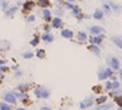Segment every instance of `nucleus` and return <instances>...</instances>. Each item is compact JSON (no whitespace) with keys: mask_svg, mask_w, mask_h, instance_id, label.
Here are the masks:
<instances>
[{"mask_svg":"<svg viewBox=\"0 0 122 110\" xmlns=\"http://www.w3.org/2000/svg\"><path fill=\"white\" fill-rule=\"evenodd\" d=\"M17 110H25V109H23V108H20V109H17Z\"/></svg>","mask_w":122,"mask_h":110,"instance_id":"obj_31","label":"nucleus"},{"mask_svg":"<svg viewBox=\"0 0 122 110\" xmlns=\"http://www.w3.org/2000/svg\"><path fill=\"white\" fill-rule=\"evenodd\" d=\"M78 38H79L80 41H86L87 36H86L85 32H79V34H78Z\"/></svg>","mask_w":122,"mask_h":110,"instance_id":"obj_10","label":"nucleus"},{"mask_svg":"<svg viewBox=\"0 0 122 110\" xmlns=\"http://www.w3.org/2000/svg\"><path fill=\"white\" fill-rule=\"evenodd\" d=\"M61 19L60 18H54L53 19V26H55V28H59V26H61Z\"/></svg>","mask_w":122,"mask_h":110,"instance_id":"obj_7","label":"nucleus"},{"mask_svg":"<svg viewBox=\"0 0 122 110\" xmlns=\"http://www.w3.org/2000/svg\"><path fill=\"white\" fill-rule=\"evenodd\" d=\"M5 101L9 102V103H12V104L17 102V101H16V97H14L13 93H6V95H5Z\"/></svg>","mask_w":122,"mask_h":110,"instance_id":"obj_3","label":"nucleus"},{"mask_svg":"<svg viewBox=\"0 0 122 110\" xmlns=\"http://www.w3.org/2000/svg\"><path fill=\"white\" fill-rule=\"evenodd\" d=\"M73 12L77 14V13H78V9H77V7H73Z\"/></svg>","mask_w":122,"mask_h":110,"instance_id":"obj_29","label":"nucleus"},{"mask_svg":"<svg viewBox=\"0 0 122 110\" xmlns=\"http://www.w3.org/2000/svg\"><path fill=\"white\" fill-rule=\"evenodd\" d=\"M113 41L115 42V44L117 47H120L122 49V37H113Z\"/></svg>","mask_w":122,"mask_h":110,"instance_id":"obj_5","label":"nucleus"},{"mask_svg":"<svg viewBox=\"0 0 122 110\" xmlns=\"http://www.w3.org/2000/svg\"><path fill=\"white\" fill-rule=\"evenodd\" d=\"M41 96H42V97H44V98H47V97H48V96H49V92H48V91H46V90H44V91H43V92H42V93H41Z\"/></svg>","mask_w":122,"mask_h":110,"instance_id":"obj_20","label":"nucleus"},{"mask_svg":"<svg viewBox=\"0 0 122 110\" xmlns=\"http://www.w3.org/2000/svg\"><path fill=\"white\" fill-rule=\"evenodd\" d=\"M121 78H122V72H121Z\"/></svg>","mask_w":122,"mask_h":110,"instance_id":"obj_33","label":"nucleus"},{"mask_svg":"<svg viewBox=\"0 0 122 110\" xmlns=\"http://www.w3.org/2000/svg\"><path fill=\"white\" fill-rule=\"evenodd\" d=\"M61 35H62V37H66V38H71V37L73 36V32H72L71 30H67V29H65V30H62V32H61Z\"/></svg>","mask_w":122,"mask_h":110,"instance_id":"obj_4","label":"nucleus"},{"mask_svg":"<svg viewBox=\"0 0 122 110\" xmlns=\"http://www.w3.org/2000/svg\"><path fill=\"white\" fill-rule=\"evenodd\" d=\"M111 66H113V68H115V69L118 68V60H117L116 58H113V59H111Z\"/></svg>","mask_w":122,"mask_h":110,"instance_id":"obj_9","label":"nucleus"},{"mask_svg":"<svg viewBox=\"0 0 122 110\" xmlns=\"http://www.w3.org/2000/svg\"><path fill=\"white\" fill-rule=\"evenodd\" d=\"M110 5H111V7H113L114 10H116V11H120V7H118L116 4H114V3H110Z\"/></svg>","mask_w":122,"mask_h":110,"instance_id":"obj_18","label":"nucleus"},{"mask_svg":"<svg viewBox=\"0 0 122 110\" xmlns=\"http://www.w3.org/2000/svg\"><path fill=\"white\" fill-rule=\"evenodd\" d=\"M90 30H91V32L95 34V35H102L104 32V29L102 26H92Z\"/></svg>","mask_w":122,"mask_h":110,"instance_id":"obj_2","label":"nucleus"},{"mask_svg":"<svg viewBox=\"0 0 122 110\" xmlns=\"http://www.w3.org/2000/svg\"><path fill=\"white\" fill-rule=\"evenodd\" d=\"M31 5H33V3H26V4H25V9H29V7H31Z\"/></svg>","mask_w":122,"mask_h":110,"instance_id":"obj_25","label":"nucleus"},{"mask_svg":"<svg viewBox=\"0 0 122 110\" xmlns=\"http://www.w3.org/2000/svg\"><path fill=\"white\" fill-rule=\"evenodd\" d=\"M43 14H44V18H46V19H49V18H50V12H49L48 10H44Z\"/></svg>","mask_w":122,"mask_h":110,"instance_id":"obj_16","label":"nucleus"},{"mask_svg":"<svg viewBox=\"0 0 122 110\" xmlns=\"http://www.w3.org/2000/svg\"><path fill=\"white\" fill-rule=\"evenodd\" d=\"M43 40H44V41H48V42H52V41H53V36L49 35V34H48V35L44 34V35H43Z\"/></svg>","mask_w":122,"mask_h":110,"instance_id":"obj_12","label":"nucleus"},{"mask_svg":"<svg viewBox=\"0 0 122 110\" xmlns=\"http://www.w3.org/2000/svg\"><path fill=\"white\" fill-rule=\"evenodd\" d=\"M67 7H68V9H73L74 6H73V5H72L71 3H67Z\"/></svg>","mask_w":122,"mask_h":110,"instance_id":"obj_27","label":"nucleus"},{"mask_svg":"<svg viewBox=\"0 0 122 110\" xmlns=\"http://www.w3.org/2000/svg\"><path fill=\"white\" fill-rule=\"evenodd\" d=\"M42 110H50V109H48V108H42Z\"/></svg>","mask_w":122,"mask_h":110,"instance_id":"obj_30","label":"nucleus"},{"mask_svg":"<svg viewBox=\"0 0 122 110\" xmlns=\"http://www.w3.org/2000/svg\"><path fill=\"white\" fill-rule=\"evenodd\" d=\"M111 106V104H105V105H101V106H97L96 110H107Z\"/></svg>","mask_w":122,"mask_h":110,"instance_id":"obj_11","label":"nucleus"},{"mask_svg":"<svg viewBox=\"0 0 122 110\" xmlns=\"http://www.w3.org/2000/svg\"><path fill=\"white\" fill-rule=\"evenodd\" d=\"M16 11H17V7H13V9L9 10V12H7V13H9V14H12V13H14Z\"/></svg>","mask_w":122,"mask_h":110,"instance_id":"obj_22","label":"nucleus"},{"mask_svg":"<svg viewBox=\"0 0 122 110\" xmlns=\"http://www.w3.org/2000/svg\"><path fill=\"white\" fill-rule=\"evenodd\" d=\"M94 17H95L96 19H102V18H103V12H102V11H99V10H96V12H95Z\"/></svg>","mask_w":122,"mask_h":110,"instance_id":"obj_8","label":"nucleus"},{"mask_svg":"<svg viewBox=\"0 0 122 110\" xmlns=\"http://www.w3.org/2000/svg\"><path fill=\"white\" fill-rule=\"evenodd\" d=\"M38 5L40 6H47V5H49V3L48 1H46V0H40V1H38Z\"/></svg>","mask_w":122,"mask_h":110,"instance_id":"obj_14","label":"nucleus"},{"mask_svg":"<svg viewBox=\"0 0 122 110\" xmlns=\"http://www.w3.org/2000/svg\"><path fill=\"white\" fill-rule=\"evenodd\" d=\"M34 19H35V17H34V16H30V17L28 18V20H29V22H33Z\"/></svg>","mask_w":122,"mask_h":110,"instance_id":"obj_26","label":"nucleus"},{"mask_svg":"<svg viewBox=\"0 0 122 110\" xmlns=\"http://www.w3.org/2000/svg\"><path fill=\"white\" fill-rule=\"evenodd\" d=\"M113 87H114V89H115V87H118V82H117V81H114V82H113Z\"/></svg>","mask_w":122,"mask_h":110,"instance_id":"obj_24","label":"nucleus"},{"mask_svg":"<svg viewBox=\"0 0 122 110\" xmlns=\"http://www.w3.org/2000/svg\"><path fill=\"white\" fill-rule=\"evenodd\" d=\"M102 40H103V35H99V36L94 37L92 40H91V42H92V43H96V44H98V43H101V42H102Z\"/></svg>","mask_w":122,"mask_h":110,"instance_id":"obj_6","label":"nucleus"},{"mask_svg":"<svg viewBox=\"0 0 122 110\" xmlns=\"http://www.w3.org/2000/svg\"><path fill=\"white\" fill-rule=\"evenodd\" d=\"M31 56H33V53H26V54H24V58H25V59L31 58Z\"/></svg>","mask_w":122,"mask_h":110,"instance_id":"obj_23","label":"nucleus"},{"mask_svg":"<svg viewBox=\"0 0 122 110\" xmlns=\"http://www.w3.org/2000/svg\"><path fill=\"white\" fill-rule=\"evenodd\" d=\"M37 42H38V37H35V38L31 41V46H36V44H37Z\"/></svg>","mask_w":122,"mask_h":110,"instance_id":"obj_19","label":"nucleus"},{"mask_svg":"<svg viewBox=\"0 0 122 110\" xmlns=\"http://www.w3.org/2000/svg\"><path fill=\"white\" fill-rule=\"evenodd\" d=\"M0 110H11V108H10V105H7L5 103H1L0 104Z\"/></svg>","mask_w":122,"mask_h":110,"instance_id":"obj_13","label":"nucleus"},{"mask_svg":"<svg viewBox=\"0 0 122 110\" xmlns=\"http://www.w3.org/2000/svg\"><path fill=\"white\" fill-rule=\"evenodd\" d=\"M105 101H107V97L104 96V97H101V98H98L96 102H97L98 104H101V103H105Z\"/></svg>","mask_w":122,"mask_h":110,"instance_id":"obj_15","label":"nucleus"},{"mask_svg":"<svg viewBox=\"0 0 122 110\" xmlns=\"http://www.w3.org/2000/svg\"><path fill=\"white\" fill-rule=\"evenodd\" d=\"M103 7H104V9H105V10H107V11L109 12V6H108L107 4H104V5H103Z\"/></svg>","mask_w":122,"mask_h":110,"instance_id":"obj_28","label":"nucleus"},{"mask_svg":"<svg viewBox=\"0 0 122 110\" xmlns=\"http://www.w3.org/2000/svg\"><path fill=\"white\" fill-rule=\"evenodd\" d=\"M91 49H92L96 54H99V49L97 48V47H95V46H92V47H91Z\"/></svg>","mask_w":122,"mask_h":110,"instance_id":"obj_21","label":"nucleus"},{"mask_svg":"<svg viewBox=\"0 0 122 110\" xmlns=\"http://www.w3.org/2000/svg\"><path fill=\"white\" fill-rule=\"evenodd\" d=\"M37 56H40V58H44V50H38L37 51Z\"/></svg>","mask_w":122,"mask_h":110,"instance_id":"obj_17","label":"nucleus"},{"mask_svg":"<svg viewBox=\"0 0 122 110\" xmlns=\"http://www.w3.org/2000/svg\"><path fill=\"white\" fill-rule=\"evenodd\" d=\"M118 110H122V108H120V109H118Z\"/></svg>","mask_w":122,"mask_h":110,"instance_id":"obj_32","label":"nucleus"},{"mask_svg":"<svg viewBox=\"0 0 122 110\" xmlns=\"http://www.w3.org/2000/svg\"><path fill=\"white\" fill-rule=\"evenodd\" d=\"M110 75H111V69H110V68H107L105 71L99 72L98 78H99L101 80H103V79H107V78H108V77H110Z\"/></svg>","mask_w":122,"mask_h":110,"instance_id":"obj_1","label":"nucleus"}]
</instances>
